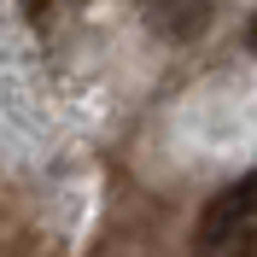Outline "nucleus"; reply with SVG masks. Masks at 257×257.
Masks as SVG:
<instances>
[{
	"label": "nucleus",
	"instance_id": "f03ea898",
	"mask_svg": "<svg viewBox=\"0 0 257 257\" xmlns=\"http://www.w3.org/2000/svg\"><path fill=\"white\" fill-rule=\"evenodd\" d=\"M146 24L164 35V41H176V47H187V41H199L210 24V12H216V0H141Z\"/></svg>",
	"mask_w": 257,
	"mask_h": 257
},
{
	"label": "nucleus",
	"instance_id": "7ed1b4c3",
	"mask_svg": "<svg viewBox=\"0 0 257 257\" xmlns=\"http://www.w3.org/2000/svg\"><path fill=\"white\" fill-rule=\"evenodd\" d=\"M234 257H257V234H251V240H240V251H234Z\"/></svg>",
	"mask_w": 257,
	"mask_h": 257
},
{
	"label": "nucleus",
	"instance_id": "20e7f679",
	"mask_svg": "<svg viewBox=\"0 0 257 257\" xmlns=\"http://www.w3.org/2000/svg\"><path fill=\"white\" fill-rule=\"evenodd\" d=\"M251 47H257V18H251Z\"/></svg>",
	"mask_w": 257,
	"mask_h": 257
},
{
	"label": "nucleus",
	"instance_id": "f257e3e1",
	"mask_svg": "<svg viewBox=\"0 0 257 257\" xmlns=\"http://www.w3.org/2000/svg\"><path fill=\"white\" fill-rule=\"evenodd\" d=\"M245 216H257V170H245L234 187H222V193L205 205V216H199V240L216 245L222 234H234Z\"/></svg>",
	"mask_w": 257,
	"mask_h": 257
}]
</instances>
